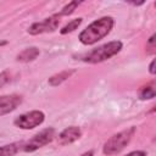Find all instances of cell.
<instances>
[{"mask_svg":"<svg viewBox=\"0 0 156 156\" xmlns=\"http://www.w3.org/2000/svg\"><path fill=\"white\" fill-rule=\"evenodd\" d=\"M80 156H94V151H93V150H88V151L83 152Z\"/></svg>","mask_w":156,"mask_h":156,"instance_id":"cell-19","label":"cell"},{"mask_svg":"<svg viewBox=\"0 0 156 156\" xmlns=\"http://www.w3.org/2000/svg\"><path fill=\"white\" fill-rule=\"evenodd\" d=\"M10 72L7 69H4L1 73H0V88H2L4 85H6L9 82H10Z\"/></svg>","mask_w":156,"mask_h":156,"instance_id":"cell-16","label":"cell"},{"mask_svg":"<svg viewBox=\"0 0 156 156\" xmlns=\"http://www.w3.org/2000/svg\"><path fill=\"white\" fill-rule=\"evenodd\" d=\"M80 4H82V1H71V2H68L67 5H65V6L60 10L58 15H60L61 17H63V16H69V15H72V13L74 12V10H76Z\"/></svg>","mask_w":156,"mask_h":156,"instance_id":"cell-14","label":"cell"},{"mask_svg":"<svg viewBox=\"0 0 156 156\" xmlns=\"http://www.w3.org/2000/svg\"><path fill=\"white\" fill-rule=\"evenodd\" d=\"M39 55H40V50L37 46H29L23 49L20 54H17L16 60L18 62H30L34 61Z\"/></svg>","mask_w":156,"mask_h":156,"instance_id":"cell-9","label":"cell"},{"mask_svg":"<svg viewBox=\"0 0 156 156\" xmlns=\"http://www.w3.org/2000/svg\"><path fill=\"white\" fill-rule=\"evenodd\" d=\"M135 132H136V128L132 126V127H129V128H127L124 130H121V132L111 135L104 143L102 154L107 155V156L118 155L121 151H123L129 145V143L132 141Z\"/></svg>","mask_w":156,"mask_h":156,"instance_id":"cell-3","label":"cell"},{"mask_svg":"<svg viewBox=\"0 0 156 156\" xmlns=\"http://www.w3.org/2000/svg\"><path fill=\"white\" fill-rule=\"evenodd\" d=\"M132 5H134V6H140V5H143L144 4V1H141V2H130Z\"/></svg>","mask_w":156,"mask_h":156,"instance_id":"cell-20","label":"cell"},{"mask_svg":"<svg viewBox=\"0 0 156 156\" xmlns=\"http://www.w3.org/2000/svg\"><path fill=\"white\" fill-rule=\"evenodd\" d=\"M82 22H83V18H82V17H78V18L71 20L67 24H65V26L60 29V33H61L62 35L68 34V33H72V32H74L76 29H78V27L82 24Z\"/></svg>","mask_w":156,"mask_h":156,"instance_id":"cell-13","label":"cell"},{"mask_svg":"<svg viewBox=\"0 0 156 156\" xmlns=\"http://www.w3.org/2000/svg\"><path fill=\"white\" fill-rule=\"evenodd\" d=\"M73 73H74V71H73V69L61 71V72H58V73H56V74L51 76V77L49 78L48 83H49V85H50V87H57V85L62 84L63 82H66V80H67V79H68Z\"/></svg>","mask_w":156,"mask_h":156,"instance_id":"cell-11","label":"cell"},{"mask_svg":"<svg viewBox=\"0 0 156 156\" xmlns=\"http://www.w3.org/2000/svg\"><path fill=\"white\" fill-rule=\"evenodd\" d=\"M155 98V80H151L146 85L141 87L139 90L140 100H151Z\"/></svg>","mask_w":156,"mask_h":156,"instance_id":"cell-12","label":"cell"},{"mask_svg":"<svg viewBox=\"0 0 156 156\" xmlns=\"http://www.w3.org/2000/svg\"><path fill=\"white\" fill-rule=\"evenodd\" d=\"M22 96L18 94H7L0 96V117L15 111L22 104Z\"/></svg>","mask_w":156,"mask_h":156,"instance_id":"cell-7","label":"cell"},{"mask_svg":"<svg viewBox=\"0 0 156 156\" xmlns=\"http://www.w3.org/2000/svg\"><path fill=\"white\" fill-rule=\"evenodd\" d=\"M80 136H82V129L78 126H69L58 133L57 140L60 145L66 146V145H69L77 141Z\"/></svg>","mask_w":156,"mask_h":156,"instance_id":"cell-8","label":"cell"},{"mask_svg":"<svg viewBox=\"0 0 156 156\" xmlns=\"http://www.w3.org/2000/svg\"><path fill=\"white\" fill-rule=\"evenodd\" d=\"M115 26V18L111 16H102L90 24H88L78 35L79 41L83 45H93L105 37H107Z\"/></svg>","mask_w":156,"mask_h":156,"instance_id":"cell-1","label":"cell"},{"mask_svg":"<svg viewBox=\"0 0 156 156\" xmlns=\"http://www.w3.org/2000/svg\"><path fill=\"white\" fill-rule=\"evenodd\" d=\"M61 16L57 13H54L46 18H44L43 21H39V22H34L32 23L28 29H27V33L30 34V35H39V34H44V33H52L55 32L60 23H61Z\"/></svg>","mask_w":156,"mask_h":156,"instance_id":"cell-6","label":"cell"},{"mask_svg":"<svg viewBox=\"0 0 156 156\" xmlns=\"http://www.w3.org/2000/svg\"><path fill=\"white\" fill-rule=\"evenodd\" d=\"M22 145H23V140L13 141L0 146V156H16L20 151H22Z\"/></svg>","mask_w":156,"mask_h":156,"instance_id":"cell-10","label":"cell"},{"mask_svg":"<svg viewBox=\"0 0 156 156\" xmlns=\"http://www.w3.org/2000/svg\"><path fill=\"white\" fill-rule=\"evenodd\" d=\"M149 73L152 74V76L156 73V71H155V58H152L151 62H150V65H149Z\"/></svg>","mask_w":156,"mask_h":156,"instance_id":"cell-18","label":"cell"},{"mask_svg":"<svg viewBox=\"0 0 156 156\" xmlns=\"http://www.w3.org/2000/svg\"><path fill=\"white\" fill-rule=\"evenodd\" d=\"M155 49H156V44H155V34H152L147 41H146V52L149 55H154L155 54Z\"/></svg>","mask_w":156,"mask_h":156,"instance_id":"cell-15","label":"cell"},{"mask_svg":"<svg viewBox=\"0 0 156 156\" xmlns=\"http://www.w3.org/2000/svg\"><path fill=\"white\" fill-rule=\"evenodd\" d=\"M124 156H147V152L144 151V150H134V151L128 152V154L124 155Z\"/></svg>","mask_w":156,"mask_h":156,"instance_id":"cell-17","label":"cell"},{"mask_svg":"<svg viewBox=\"0 0 156 156\" xmlns=\"http://www.w3.org/2000/svg\"><path fill=\"white\" fill-rule=\"evenodd\" d=\"M123 49V43L121 40H112L105 43L80 56V60L87 63H100L111 57L116 56Z\"/></svg>","mask_w":156,"mask_h":156,"instance_id":"cell-2","label":"cell"},{"mask_svg":"<svg viewBox=\"0 0 156 156\" xmlns=\"http://www.w3.org/2000/svg\"><path fill=\"white\" fill-rule=\"evenodd\" d=\"M44 121H45V113L43 111L32 110V111H28V112H24V113L17 116L13 119V126L20 129L29 130V129L41 126L44 123Z\"/></svg>","mask_w":156,"mask_h":156,"instance_id":"cell-5","label":"cell"},{"mask_svg":"<svg viewBox=\"0 0 156 156\" xmlns=\"http://www.w3.org/2000/svg\"><path fill=\"white\" fill-rule=\"evenodd\" d=\"M56 136V129L52 127H48L34 134L30 139L27 141H23L22 145V152H34L38 149L50 144Z\"/></svg>","mask_w":156,"mask_h":156,"instance_id":"cell-4","label":"cell"}]
</instances>
